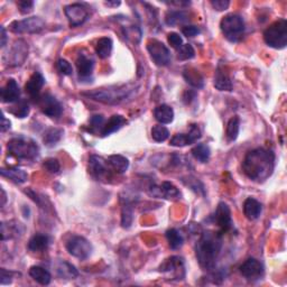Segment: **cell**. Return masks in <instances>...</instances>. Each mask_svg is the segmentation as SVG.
I'll return each mask as SVG.
<instances>
[{"instance_id":"obj_36","label":"cell","mask_w":287,"mask_h":287,"mask_svg":"<svg viewBox=\"0 0 287 287\" xmlns=\"http://www.w3.org/2000/svg\"><path fill=\"white\" fill-rule=\"evenodd\" d=\"M166 239L172 249H179L184 243V238L176 229H170L166 231Z\"/></svg>"},{"instance_id":"obj_45","label":"cell","mask_w":287,"mask_h":287,"mask_svg":"<svg viewBox=\"0 0 287 287\" xmlns=\"http://www.w3.org/2000/svg\"><path fill=\"white\" fill-rule=\"evenodd\" d=\"M43 167H44L45 171H47L51 174L59 173L61 170L60 162L56 159H47L46 161H44V163H43Z\"/></svg>"},{"instance_id":"obj_14","label":"cell","mask_w":287,"mask_h":287,"mask_svg":"<svg viewBox=\"0 0 287 287\" xmlns=\"http://www.w3.org/2000/svg\"><path fill=\"white\" fill-rule=\"evenodd\" d=\"M108 161L101 156L92 155L89 160V172L95 180L103 181L110 179V169Z\"/></svg>"},{"instance_id":"obj_15","label":"cell","mask_w":287,"mask_h":287,"mask_svg":"<svg viewBox=\"0 0 287 287\" xmlns=\"http://www.w3.org/2000/svg\"><path fill=\"white\" fill-rule=\"evenodd\" d=\"M152 197L159 198V199H179L181 197V193L176 186L171 183V182H163L162 185H151L150 190H148Z\"/></svg>"},{"instance_id":"obj_40","label":"cell","mask_w":287,"mask_h":287,"mask_svg":"<svg viewBox=\"0 0 287 287\" xmlns=\"http://www.w3.org/2000/svg\"><path fill=\"white\" fill-rule=\"evenodd\" d=\"M133 221V208L132 204L127 202L125 205L122 207V211H121V226L123 228H130V226L132 224Z\"/></svg>"},{"instance_id":"obj_41","label":"cell","mask_w":287,"mask_h":287,"mask_svg":"<svg viewBox=\"0 0 287 287\" xmlns=\"http://www.w3.org/2000/svg\"><path fill=\"white\" fill-rule=\"evenodd\" d=\"M152 137L155 141L163 142L170 137V131L166 127L162 126V125H157V126L153 127L152 129Z\"/></svg>"},{"instance_id":"obj_24","label":"cell","mask_w":287,"mask_h":287,"mask_svg":"<svg viewBox=\"0 0 287 287\" xmlns=\"http://www.w3.org/2000/svg\"><path fill=\"white\" fill-rule=\"evenodd\" d=\"M214 87L219 91H232V81L221 65L218 66L214 75Z\"/></svg>"},{"instance_id":"obj_22","label":"cell","mask_w":287,"mask_h":287,"mask_svg":"<svg viewBox=\"0 0 287 287\" xmlns=\"http://www.w3.org/2000/svg\"><path fill=\"white\" fill-rule=\"evenodd\" d=\"M127 123V120L125 117H122L121 114H113L111 116V118L109 119V120L104 123V126L102 128L101 132H100V135L102 137H107L109 135H111V133L118 131L119 129H121L123 126H125Z\"/></svg>"},{"instance_id":"obj_17","label":"cell","mask_w":287,"mask_h":287,"mask_svg":"<svg viewBox=\"0 0 287 287\" xmlns=\"http://www.w3.org/2000/svg\"><path fill=\"white\" fill-rule=\"evenodd\" d=\"M201 138V130L198 125H191L188 133H178L171 139V145L174 147H184L198 141Z\"/></svg>"},{"instance_id":"obj_55","label":"cell","mask_w":287,"mask_h":287,"mask_svg":"<svg viewBox=\"0 0 287 287\" xmlns=\"http://www.w3.org/2000/svg\"><path fill=\"white\" fill-rule=\"evenodd\" d=\"M2 193H3V202H2V208L5 205V203H6V193H5V191L2 190Z\"/></svg>"},{"instance_id":"obj_1","label":"cell","mask_w":287,"mask_h":287,"mask_svg":"<svg viewBox=\"0 0 287 287\" xmlns=\"http://www.w3.org/2000/svg\"><path fill=\"white\" fill-rule=\"evenodd\" d=\"M275 169V154L266 148H256L247 153L242 170L252 181L264 182L270 178Z\"/></svg>"},{"instance_id":"obj_23","label":"cell","mask_w":287,"mask_h":287,"mask_svg":"<svg viewBox=\"0 0 287 287\" xmlns=\"http://www.w3.org/2000/svg\"><path fill=\"white\" fill-rule=\"evenodd\" d=\"M261 211L262 205L259 201H257L256 199L248 198L246 199L245 202H243V213H245L246 218L250 220V221H253V220H257L259 218Z\"/></svg>"},{"instance_id":"obj_50","label":"cell","mask_w":287,"mask_h":287,"mask_svg":"<svg viewBox=\"0 0 287 287\" xmlns=\"http://www.w3.org/2000/svg\"><path fill=\"white\" fill-rule=\"evenodd\" d=\"M211 5L215 11L223 12L227 11L228 7L230 6V2H228V0H212Z\"/></svg>"},{"instance_id":"obj_21","label":"cell","mask_w":287,"mask_h":287,"mask_svg":"<svg viewBox=\"0 0 287 287\" xmlns=\"http://www.w3.org/2000/svg\"><path fill=\"white\" fill-rule=\"evenodd\" d=\"M21 97V89L14 79H9L5 87L0 90V99L4 103L17 102Z\"/></svg>"},{"instance_id":"obj_5","label":"cell","mask_w":287,"mask_h":287,"mask_svg":"<svg viewBox=\"0 0 287 287\" xmlns=\"http://www.w3.org/2000/svg\"><path fill=\"white\" fill-rule=\"evenodd\" d=\"M220 28L227 40L231 43L241 41L245 35V22L238 14H229L224 16L220 23Z\"/></svg>"},{"instance_id":"obj_26","label":"cell","mask_w":287,"mask_h":287,"mask_svg":"<svg viewBox=\"0 0 287 287\" xmlns=\"http://www.w3.org/2000/svg\"><path fill=\"white\" fill-rule=\"evenodd\" d=\"M154 117L162 125H167L174 120V110L167 104H161L154 109Z\"/></svg>"},{"instance_id":"obj_43","label":"cell","mask_w":287,"mask_h":287,"mask_svg":"<svg viewBox=\"0 0 287 287\" xmlns=\"http://www.w3.org/2000/svg\"><path fill=\"white\" fill-rule=\"evenodd\" d=\"M195 56V51L191 44L182 45L178 50V59L180 61H188Z\"/></svg>"},{"instance_id":"obj_8","label":"cell","mask_w":287,"mask_h":287,"mask_svg":"<svg viewBox=\"0 0 287 287\" xmlns=\"http://www.w3.org/2000/svg\"><path fill=\"white\" fill-rule=\"evenodd\" d=\"M66 250L69 251L70 255L83 260L90 257L92 252V245L84 237L73 236L66 242Z\"/></svg>"},{"instance_id":"obj_18","label":"cell","mask_w":287,"mask_h":287,"mask_svg":"<svg viewBox=\"0 0 287 287\" xmlns=\"http://www.w3.org/2000/svg\"><path fill=\"white\" fill-rule=\"evenodd\" d=\"M76 68H78L80 81H89L92 79V73L94 69V61L88 54L80 53L76 59Z\"/></svg>"},{"instance_id":"obj_35","label":"cell","mask_w":287,"mask_h":287,"mask_svg":"<svg viewBox=\"0 0 287 287\" xmlns=\"http://www.w3.org/2000/svg\"><path fill=\"white\" fill-rule=\"evenodd\" d=\"M239 129H240V119H239L238 116H234L228 121L226 129V136L229 141H234L237 139L239 135Z\"/></svg>"},{"instance_id":"obj_3","label":"cell","mask_w":287,"mask_h":287,"mask_svg":"<svg viewBox=\"0 0 287 287\" xmlns=\"http://www.w3.org/2000/svg\"><path fill=\"white\" fill-rule=\"evenodd\" d=\"M139 85L136 83H127L119 85H110L107 88L94 89L87 92H82L83 97L92 99L94 101H99L106 104H117L126 101L135 94Z\"/></svg>"},{"instance_id":"obj_46","label":"cell","mask_w":287,"mask_h":287,"mask_svg":"<svg viewBox=\"0 0 287 287\" xmlns=\"http://www.w3.org/2000/svg\"><path fill=\"white\" fill-rule=\"evenodd\" d=\"M56 70L63 75H71L73 73V68H72V65L64 59H60L56 62Z\"/></svg>"},{"instance_id":"obj_19","label":"cell","mask_w":287,"mask_h":287,"mask_svg":"<svg viewBox=\"0 0 287 287\" xmlns=\"http://www.w3.org/2000/svg\"><path fill=\"white\" fill-rule=\"evenodd\" d=\"M45 84V79L43 76L42 73L40 72H34L30 80L27 81V83L25 84V91L26 93H28V95L33 99L38 101L40 100V94H41V90L42 88L44 87Z\"/></svg>"},{"instance_id":"obj_7","label":"cell","mask_w":287,"mask_h":287,"mask_svg":"<svg viewBox=\"0 0 287 287\" xmlns=\"http://www.w3.org/2000/svg\"><path fill=\"white\" fill-rule=\"evenodd\" d=\"M9 28L15 34H36L45 28V22L41 17H30L13 22Z\"/></svg>"},{"instance_id":"obj_31","label":"cell","mask_w":287,"mask_h":287,"mask_svg":"<svg viewBox=\"0 0 287 287\" xmlns=\"http://www.w3.org/2000/svg\"><path fill=\"white\" fill-rule=\"evenodd\" d=\"M189 14L183 11H170L165 16V23L169 26H176L189 22Z\"/></svg>"},{"instance_id":"obj_20","label":"cell","mask_w":287,"mask_h":287,"mask_svg":"<svg viewBox=\"0 0 287 287\" xmlns=\"http://www.w3.org/2000/svg\"><path fill=\"white\" fill-rule=\"evenodd\" d=\"M160 270L162 272H165V274H172L174 278L181 279L180 272L184 271V261L183 258H181L179 256H172L169 259H166L163 265L160 267Z\"/></svg>"},{"instance_id":"obj_47","label":"cell","mask_w":287,"mask_h":287,"mask_svg":"<svg viewBox=\"0 0 287 287\" xmlns=\"http://www.w3.org/2000/svg\"><path fill=\"white\" fill-rule=\"evenodd\" d=\"M167 41H169L170 45L176 50H179L180 47L183 45V40H182V37L178 33H170V34L167 35Z\"/></svg>"},{"instance_id":"obj_13","label":"cell","mask_w":287,"mask_h":287,"mask_svg":"<svg viewBox=\"0 0 287 287\" xmlns=\"http://www.w3.org/2000/svg\"><path fill=\"white\" fill-rule=\"evenodd\" d=\"M213 222L217 224L222 234L228 232L232 228V219L230 208L227 203L220 202L213 214Z\"/></svg>"},{"instance_id":"obj_53","label":"cell","mask_w":287,"mask_h":287,"mask_svg":"<svg viewBox=\"0 0 287 287\" xmlns=\"http://www.w3.org/2000/svg\"><path fill=\"white\" fill-rule=\"evenodd\" d=\"M0 36H2V43H0V45H2V49H4L7 44V33L6 30H5V27L0 28Z\"/></svg>"},{"instance_id":"obj_54","label":"cell","mask_w":287,"mask_h":287,"mask_svg":"<svg viewBox=\"0 0 287 287\" xmlns=\"http://www.w3.org/2000/svg\"><path fill=\"white\" fill-rule=\"evenodd\" d=\"M107 5V6H109V7H117V6H120V2H107V3H104Z\"/></svg>"},{"instance_id":"obj_39","label":"cell","mask_w":287,"mask_h":287,"mask_svg":"<svg viewBox=\"0 0 287 287\" xmlns=\"http://www.w3.org/2000/svg\"><path fill=\"white\" fill-rule=\"evenodd\" d=\"M13 221L11 222H3L2 223V239L5 241L7 239H12L19 233V224L21 223H16V224H12Z\"/></svg>"},{"instance_id":"obj_11","label":"cell","mask_w":287,"mask_h":287,"mask_svg":"<svg viewBox=\"0 0 287 287\" xmlns=\"http://www.w3.org/2000/svg\"><path fill=\"white\" fill-rule=\"evenodd\" d=\"M64 14L72 27H76L82 25L89 17L88 8L83 4H71L65 6Z\"/></svg>"},{"instance_id":"obj_37","label":"cell","mask_w":287,"mask_h":287,"mask_svg":"<svg viewBox=\"0 0 287 287\" xmlns=\"http://www.w3.org/2000/svg\"><path fill=\"white\" fill-rule=\"evenodd\" d=\"M192 155L195 160H198L201 163H208L210 160V155H211V151L208 145L205 144H198L197 146L193 147Z\"/></svg>"},{"instance_id":"obj_33","label":"cell","mask_w":287,"mask_h":287,"mask_svg":"<svg viewBox=\"0 0 287 287\" xmlns=\"http://www.w3.org/2000/svg\"><path fill=\"white\" fill-rule=\"evenodd\" d=\"M112 40L109 37H102L97 42L95 45V53L100 57V59H107L110 56L112 51Z\"/></svg>"},{"instance_id":"obj_6","label":"cell","mask_w":287,"mask_h":287,"mask_svg":"<svg viewBox=\"0 0 287 287\" xmlns=\"http://www.w3.org/2000/svg\"><path fill=\"white\" fill-rule=\"evenodd\" d=\"M264 41L272 49L281 50L287 45V21L284 18L272 23L264 32Z\"/></svg>"},{"instance_id":"obj_48","label":"cell","mask_w":287,"mask_h":287,"mask_svg":"<svg viewBox=\"0 0 287 287\" xmlns=\"http://www.w3.org/2000/svg\"><path fill=\"white\" fill-rule=\"evenodd\" d=\"M17 7L23 15H26V14H30L33 12L34 2H31V0H21V2L17 3Z\"/></svg>"},{"instance_id":"obj_29","label":"cell","mask_w":287,"mask_h":287,"mask_svg":"<svg viewBox=\"0 0 287 287\" xmlns=\"http://www.w3.org/2000/svg\"><path fill=\"white\" fill-rule=\"evenodd\" d=\"M108 163L111 169L118 174H122L128 170L129 161L122 155H111L108 157Z\"/></svg>"},{"instance_id":"obj_28","label":"cell","mask_w":287,"mask_h":287,"mask_svg":"<svg viewBox=\"0 0 287 287\" xmlns=\"http://www.w3.org/2000/svg\"><path fill=\"white\" fill-rule=\"evenodd\" d=\"M49 237H47L46 234H35V236H33L30 239V241H28L27 248L28 250H31L32 252H42L49 246Z\"/></svg>"},{"instance_id":"obj_12","label":"cell","mask_w":287,"mask_h":287,"mask_svg":"<svg viewBox=\"0 0 287 287\" xmlns=\"http://www.w3.org/2000/svg\"><path fill=\"white\" fill-rule=\"evenodd\" d=\"M42 112L50 118H59L63 113V107L54 95L50 93L43 94L38 100Z\"/></svg>"},{"instance_id":"obj_27","label":"cell","mask_w":287,"mask_h":287,"mask_svg":"<svg viewBox=\"0 0 287 287\" xmlns=\"http://www.w3.org/2000/svg\"><path fill=\"white\" fill-rule=\"evenodd\" d=\"M0 173H2L4 178H7L9 180H12L14 183H16V184L25 183L28 179V174L26 173V172L22 169H18V167L2 169Z\"/></svg>"},{"instance_id":"obj_42","label":"cell","mask_w":287,"mask_h":287,"mask_svg":"<svg viewBox=\"0 0 287 287\" xmlns=\"http://www.w3.org/2000/svg\"><path fill=\"white\" fill-rule=\"evenodd\" d=\"M9 111L17 118H25L30 113V106L26 101H21L12 107V109H9Z\"/></svg>"},{"instance_id":"obj_4","label":"cell","mask_w":287,"mask_h":287,"mask_svg":"<svg viewBox=\"0 0 287 287\" xmlns=\"http://www.w3.org/2000/svg\"><path fill=\"white\" fill-rule=\"evenodd\" d=\"M7 151L9 154L18 160L33 161L40 155V147L36 141L25 136L12 138L7 144Z\"/></svg>"},{"instance_id":"obj_25","label":"cell","mask_w":287,"mask_h":287,"mask_svg":"<svg viewBox=\"0 0 287 287\" xmlns=\"http://www.w3.org/2000/svg\"><path fill=\"white\" fill-rule=\"evenodd\" d=\"M56 274L62 279H74L79 276V271L75 267L68 261L60 260L55 266Z\"/></svg>"},{"instance_id":"obj_30","label":"cell","mask_w":287,"mask_h":287,"mask_svg":"<svg viewBox=\"0 0 287 287\" xmlns=\"http://www.w3.org/2000/svg\"><path fill=\"white\" fill-rule=\"evenodd\" d=\"M30 275L33 279L41 285H49L51 283L52 276L49 272V270H46L45 268H43V267L41 266L31 267Z\"/></svg>"},{"instance_id":"obj_2","label":"cell","mask_w":287,"mask_h":287,"mask_svg":"<svg viewBox=\"0 0 287 287\" xmlns=\"http://www.w3.org/2000/svg\"><path fill=\"white\" fill-rule=\"evenodd\" d=\"M222 249V233L207 230L201 233L195 245V255L200 266L205 270L214 269Z\"/></svg>"},{"instance_id":"obj_49","label":"cell","mask_w":287,"mask_h":287,"mask_svg":"<svg viewBox=\"0 0 287 287\" xmlns=\"http://www.w3.org/2000/svg\"><path fill=\"white\" fill-rule=\"evenodd\" d=\"M182 33H183V35L185 37H195L200 34L201 31L198 26L190 25V26H184L182 28Z\"/></svg>"},{"instance_id":"obj_44","label":"cell","mask_w":287,"mask_h":287,"mask_svg":"<svg viewBox=\"0 0 287 287\" xmlns=\"http://www.w3.org/2000/svg\"><path fill=\"white\" fill-rule=\"evenodd\" d=\"M104 118L101 114H94L90 119V131L91 132H101L104 126Z\"/></svg>"},{"instance_id":"obj_52","label":"cell","mask_w":287,"mask_h":287,"mask_svg":"<svg viewBox=\"0 0 287 287\" xmlns=\"http://www.w3.org/2000/svg\"><path fill=\"white\" fill-rule=\"evenodd\" d=\"M11 121H9V119H7L6 117H5V114L3 113L2 114V125H0V128H2V131L5 132V131H7L8 129H11Z\"/></svg>"},{"instance_id":"obj_34","label":"cell","mask_w":287,"mask_h":287,"mask_svg":"<svg viewBox=\"0 0 287 287\" xmlns=\"http://www.w3.org/2000/svg\"><path fill=\"white\" fill-rule=\"evenodd\" d=\"M184 78L186 80V82H188L190 85H192L194 88H202L203 84H204V81L202 75H201L197 70L194 69H186L184 71Z\"/></svg>"},{"instance_id":"obj_16","label":"cell","mask_w":287,"mask_h":287,"mask_svg":"<svg viewBox=\"0 0 287 287\" xmlns=\"http://www.w3.org/2000/svg\"><path fill=\"white\" fill-rule=\"evenodd\" d=\"M240 274L247 279H258L264 274V266L259 260L255 258H248L243 264L239 267Z\"/></svg>"},{"instance_id":"obj_51","label":"cell","mask_w":287,"mask_h":287,"mask_svg":"<svg viewBox=\"0 0 287 287\" xmlns=\"http://www.w3.org/2000/svg\"><path fill=\"white\" fill-rule=\"evenodd\" d=\"M12 276H13V272L6 270L5 268L0 269V284L2 285H8L12 283Z\"/></svg>"},{"instance_id":"obj_10","label":"cell","mask_w":287,"mask_h":287,"mask_svg":"<svg viewBox=\"0 0 287 287\" xmlns=\"http://www.w3.org/2000/svg\"><path fill=\"white\" fill-rule=\"evenodd\" d=\"M28 56V45L25 41L19 40L14 43L11 51L4 55V62L9 66L22 65Z\"/></svg>"},{"instance_id":"obj_38","label":"cell","mask_w":287,"mask_h":287,"mask_svg":"<svg viewBox=\"0 0 287 287\" xmlns=\"http://www.w3.org/2000/svg\"><path fill=\"white\" fill-rule=\"evenodd\" d=\"M62 136H63V130H62V129L51 128L45 132L43 140H44L46 146L52 147V146H55L56 144L61 140Z\"/></svg>"},{"instance_id":"obj_32","label":"cell","mask_w":287,"mask_h":287,"mask_svg":"<svg viewBox=\"0 0 287 287\" xmlns=\"http://www.w3.org/2000/svg\"><path fill=\"white\" fill-rule=\"evenodd\" d=\"M122 33L129 42L133 43V44H138L140 42L142 33L141 30L138 26L133 25L131 23H128L126 25H122Z\"/></svg>"},{"instance_id":"obj_9","label":"cell","mask_w":287,"mask_h":287,"mask_svg":"<svg viewBox=\"0 0 287 287\" xmlns=\"http://www.w3.org/2000/svg\"><path fill=\"white\" fill-rule=\"evenodd\" d=\"M147 51L156 65L166 66L171 63V52L161 41L151 40L147 43Z\"/></svg>"}]
</instances>
